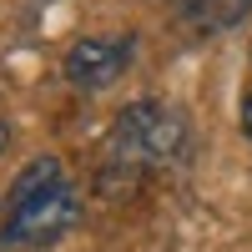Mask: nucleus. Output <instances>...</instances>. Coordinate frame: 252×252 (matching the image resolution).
<instances>
[{
    "label": "nucleus",
    "instance_id": "f257e3e1",
    "mask_svg": "<svg viewBox=\"0 0 252 252\" xmlns=\"http://www.w3.org/2000/svg\"><path fill=\"white\" fill-rule=\"evenodd\" d=\"M81 192L66 177L61 157H35L15 172L5 197V222H0V252H35L61 242L76 227Z\"/></svg>",
    "mask_w": 252,
    "mask_h": 252
},
{
    "label": "nucleus",
    "instance_id": "f03ea898",
    "mask_svg": "<svg viewBox=\"0 0 252 252\" xmlns=\"http://www.w3.org/2000/svg\"><path fill=\"white\" fill-rule=\"evenodd\" d=\"M187 116L166 101L146 96V101H131L116 126L106 131V166H101V182L116 187L121 177H141V172H157V166H177L187 157Z\"/></svg>",
    "mask_w": 252,
    "mask_h": 252
},
{
    "label": "nucleus",
    "instance_id": "7ed1b4c3",
    "mask_svg": "<svg viewBox=\"0 0 252 252\" xmlns=\"http://www.w3.org/2000/svg\"><path fill=\"white\" fill-rule=\"evenodd\" d=\"M136 61V35H81L66 51L61 71L76 91H106L131 71Z\"/></svg>",
    "mask_w": 252,
    "mask_h": 252
},
{
    "label": "nucleus",
    "instance_id": "20e7f679",
    "mask_svg": "<svg viewBox=\"0 0 252 252\" xmlns=\"http://www.w3.org/2000/svg\"><path fill=\"white\" fill-rule=\"evenodd\" d=\"M252 15V0H192V20L202 31H232Z\"/></svg>",
    "mask_w": 252,
    "mask_h": 252
},
{
    "label": "nucleus",
    "instance_id": "39448f33",
    "mask_svg": "<svg viewBox=\"0 0 252 252\" xmlns=\"http://www.w3.org/2000/svg\"><path fill=\"white\" fill-rule=\"evenodd\" d=\"M242 131H247V141H252V91H247V101H242Z\"/></svg>",
    "mask_w": 252,
    "mask_h": 252
},
{
    "label": "nucleus",
    "instance_id": "423d86ee",
    "mask_svg": "<svg viewBox=\"0 0 252 252\" xmlns=\"http://www.w3.org/2000/svg\"><path fill=\"white\" fill-rule=\"evenodd\" d=\"M5 141H10V126H5V121H0V146H5Z\"/></svg>",
    "mask_w": 252,
    "mask_h": 252
}]
</instances>
